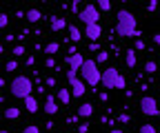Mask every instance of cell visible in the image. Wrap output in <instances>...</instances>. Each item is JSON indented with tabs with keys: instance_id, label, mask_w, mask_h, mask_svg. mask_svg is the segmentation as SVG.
Masks as SVG:
<instances>
[{
	"instance_id": "1",
	"label": "cell",
	"mask_w": 160,
	"mask_h": 133,
	"mask_svg": "<svg viewBox=\"0 0 160 133\" xmlns=\"http://www.w3.org/2000/svg\"><path fill=\"white\" fill-rule=\"evenodd\" d=\"M118 22H116V33L120 38H131V36H140V31L136 29V16L127 9H120L116 13Z\"/></svg>"
},
{
	"instance_id": "2",
	"label": "cell",
	"mask_w": 160,
	"mask_h": 133,
	"mask_svg": "<svg viewBox=\"0 0 160 133\" xmlns=\"http://www.w3.org/2000/svg\"><path fill=\"white\" fill-rule=\"evenodd\" d=\"M100 84H102L105 89H125L127 80L120 75V71L116 67H107L102 73H100Z\"/></svg>"
},
{
	"instance_id": "3",
	"label": "cell",
	"mask_w": 160,
	"mask_h": 133,
	"mask_svg": "<svg viewBox=\"0 0 160 133\" xmlns=\"http://www.w3.org/2000/svg\"><path fill=\"white\" fill-rule=\"evenodd\" d=\"M31 91H33V82L27 78V75H16V78L9 82V93L13 98H27L31 96Z\"/></svg>"
},
{
	"instance_id": "4",
	"label": "cell",
	"mask_w": 160,
	"mask_h": 133,
	"mask_svg": "<svg viewBox=\"0 0 160 133\" xmlns=\"http://www.w3.org/2000/svg\"><path fill=\"white\" fill-rule=\"evenodd\" d=\"M100 73L102 71H98L96 60H85L82 67H80V78H82V82L89 84V87H98L100 84Z\"/></svg>"
},
{
	"instance_id": "5",
	"label": "cell",
	"mask_w": 160,
	"mask_h": 133,
	"mask_svg": "<svg viewBox=\"0 0 160 133\" xmlns=\"http://www.w3.org/2000/svg\"><path fill=\"white\" fill-rule=\"evenodd\" d=\"M78 18H80V22H82L85 27H87V25H96V22H98V18H100L98 7H96V5H87L82 11L78 13Z\"/></svg>"
},
{
	"instance_id": "6",
	"label": "cell",
	"mask_w": 160,
	"mask_h": 133,
	"mask_svg": "<svg viewBox=\"0 0 160 133\" xmlns=\"http://www.w3.org/2000/svg\"><path fill=\"white\" fill-rule=\"evenodd\" d=\"M140 111L145 113V116H160V109H158V102H156V98H151V96H142L140 98Z\"/></svg>"
},
{
	"instance_id": "7",
	"label": "cell",
	"mask_w": 160,
	"mask_h": 133,
	"mask_svg": "<svg viewBox=\"0 0 160 133\" xmlns=\"http://www.w3.org/2000/svg\"><path fill=\"white\" fill-rule=\"evenodd\" d=\"M82 62H85V58L80 53H73V55H69L67 58V64H69V71H73V73H78L80 71V67H82Z\"/></svg>"
},
{
	"instance_id": "8",
	"label": "cell",
	"mask_w": 160,
	"mask_h": 133,
	"mask_svg": "<svg viewBox=\"0 0 160 133\" xmlns=\"http://www.w3.org/2000/svg\"><path fill=\"white\" fill-rule=\"evenodd\" d=\"M85 36L89 38V40H93V42H96L98 38L102 36V29H100V25H98V22H96V25H87V27H85Z\"/></svg>"
},
{
	"instance_id": "9",
	"label": "cell",
	"mask_w": 160,
	"mask_h": 133,
	"mask_svg": "<svg viewBox=\"0 0 160 133\" xmlns=\"http://www.w3.org/2000/svg\"><path fill=\"white\" fill-rule=\"evenodd\" d=\"M71 84V96H76V98H80V96H85V91H87V84L80 80V78H76L73 82H69Z\"/></svg>"
},
{
	"instance_id": "10",
	"label": "cell",
	"mask_w": 160,
	"mask_h": 133,
	"mask_svg": "<svg viewBox=\"0 0 160 133\" xmlns=\"http://www.w3.org/2000/svg\"><path fill=\"white\" fill-rule=\"evenodd\" d=\"M56 111H58L56 98H53V96H47V98H45V113H47V116H53Z\"/></svg>"
},
{
	"instance_id": "11",
	"label": "cell",
	"mask_w": 160,
	"mask_h": 133,
	"mask_svg": "<svg viewBox=\"0 0 160 133\" xmlns=\"http://www.w3.org/2000/svg\"><path fill=\"white\" fill-rule=\"evenodd\" d=\"M49 27H51L53 31H62V29L67 27V20H65V18L53 16V18H49Z\"/></svg>"
},
{
	"instance_id": "12",
	"label": "cell",
	"mask_w": 160,
	"mask_h": 133,
	"mask_svg": "<svg viewBox=\"0 0 160 133\" xmlns=\"http://www.w3.org/2000/svg\"><path fill=\"white\" fill-rule=\"evenodd\" d=\"M78 116H80V118H91V116H93V104L82 102V104L78 107Z\"/></svg>"
},
{
	"instance_id": "13",
	"label": "cell",
	"mask_w": 160,
	"mask_h": 133,
	"mask_svg": "<svg viewBox=\"0 0 160 133\" xmlns=\"http://www.w3.org/2000/svg\"><path fill=\"white\" fill-rule=\"evenodd\" d=\"M25 18H27V22H31V25H36V22H40V18H42V13H40L38 9H27V13H25Z\"/></svg>"
},
{
	"instance_id": "14",
	"label": "cell",
	"mask_w": 160,
	"mask_h": 133,
	"mask_svg": "<svg viewBox=\"0 0 160 133\" xmlns=\"http://www.w3.org/2000/svg\"><path fill=\"white\" fill-rule=\"evenodd\" d=\"M125 62H127V67H136V64H138V55H136L133 49L125 51Z\"/></svg>"
},
{
	"instance_id": "15",
	"label": "cell",
	"mask_w": 160,
	"mask_h": 133,
	"mask_svg": "<svg viewBox=\"0 0 160 133\" xmlns=\"http://www.w3.org/2000/svg\"><path fill=\"white\" fill-rule=\"evenodd\" d=\"M5 118L7 120H18L20 118V109L18 107H7L5 109Z\"/></svg>"
},
{
	"instance_id": "16",
	"label": "cell",
	"mask_w": 160,
	"mask_h": 133,
	"mask_svg": "<svg viewBox=\"0 0 160 133\" xmlns=\"http://www.w3.org/2000/svg\"><path fill=\"white\" fill-rule=\"evenodd\" d=\"M25 107H27L29 113H36V111H38V100H36L33 96H27V98H25Z\"/></svg>"
},
{
	"instance_id": "17",
	"label": "cell",
	"mask_w": 160,
	"mask_h": 133,
	"mask_svg": "<svg viewBox=\"0 0 160 133\" xmlns=\"http://www.w3.org/2000/svg\"><path fill=\"white\" fill-rule=\"evenodd\" d=\"M58 100L62 102V107H67L69 100H71V91H69V89H60V91H58Z\"/></svg>"
},
{
	"instance_id": "18",
	"label": "cell",
	"mask_w": 160,
	"mask_h": 133,
	"mask_svg": "<svg viewBox=\"0 0 160 133\" xmlns=\"http://www.w3.org/2000/svg\"><path fill=\"white\" fill-rule=\"evenodd\" d=\"M58 49H60V45H58L56 40H53V42H47V45H45V53H47V55H53V53H58Z\"/></svg>"
},
{
	"instance_id": "19",
	"label": "cell",
	"mask_w": 160,
	"mask_h": 133,
	"mask_svg": "<svg viewBox=\"0 0 160 133\" xmlns=\"http://www.w3.org/2000/svg\"><path fill=\"white\" fill-rule=\"evenodd\" d=\"M69 38H71L73 42H78L80 38H82V36H80V29H78L76 25H69Z\"/></svg>"
},
{
	"instance_id": "20",
	"label": "cell",
	"mask_w": 160,
	"mask_h": 133,
	"mask_svg": "<svg viewBox=\"0 0 160 133\" xmlns=\"http://www.w3.org/2000/svg\"><path fill=\"white\" fill-rule=\"evenodd\" d=\"M145 71H147V73H156V71H158V64H156L153 60H147V62H145Z\"/></svg>"
},
{
	"instance_id": "21",
	"label": "cell",
	"mask_w": 160,
	"mask_h": 133,
	"mask_svg": "<svg viewBox=\"0 0 160 133\" xmlns=\"http://www.w3.org/2000/svg\"><path fill=\"white\" fill-rule=\"evenodd\" d=\"M98 9L100 11H109L111 9V2H109V0H98Z\"/></svg>"
},
{
	"instance_id": "22",
	"label": "cell",
	"mask_w": 160,
	"mask_h": 133,
	"mask_svg": "<svg viewBox=\"0 0 160 133\" xmlns=\"http://www.w3.org/2000/svg\"><path fill=\"white\" fill-rule=\"evenodd\" d=\"M140 133H158V131H156L153 124H142V126H140Z\"/></svg>"
},
{
	"instance_id": "23",
	"label": "cell",
	"mask_w": 160,
	"mask_h": 133,
	"mask_svg": "<svg viewBox=\"0 0 160 133\" xmlns=\"http://www.w3.org/2000/svg\"><path fill=\"white\" fill-rule=\"evenodd\" d=\"M22 133H40V126L38 124H29V126L22 129Z\"/></svg>"
},
{
	"instance_id": "24",
	"label": "cell",
	"mask_w": 160,
	"mask_h": 133,
	"mask_svg": "<svg viewBox=\"0 0 160 133\" xmlns=\"http://www.w3.org/2000/svg\"><path fill=\"white\" fill-rule=\"evenodd\" d=\"M107 60H109V53H107V51H98V60H96V64H98V62H107Z\"/></svg>"
},
{
	"instance_id": "25",
	"label": "cell",
	"mask_w": 160,
	"mask_h": 133,
	"mask_svg": "<svg viewBox=\"0 0 160 133\" xmlns=\"http://www.w3.org/2000/svg\"><path fill=\"white\" fill-rule=\"evenodd\" d=\"M16 58H20V55H25V47L22 45H18V47H13V51H11Z\"/></svg>"
},
{
	"instance_id": "26",
	"label": "cell",
	"mask_w": 160,
	"mask_h": 133,
	"mask_svg": "<svg viewBox=\"0 0 160 133\" xmlns=\"http://www.w3.org/2000/svg\"><path fill=\"white\" fill-rule=\"evenodd\" d=\"M9 25V16L7 13H0V29H5Z\"/></svg>"
},
{
	"instance_id": "27",
	"label": "cell",
	"mask_w": 160,
	"mask_h": 133,
	"mask_svg": "<svg viewBox=\"0 0 160 133\" xmlns=\"http://www.w3.org/2000/svg\"><path fill=\"white\" fill-rule=\"evenodd\" d=\"M5 69H7V71H16V69H18V62H16V60H7Z\"/></svg>"
},
{
	"instance_id": "28",
	"label": "cell",
	"mask_w": 160,
	"mask_h": 133,
	"mask_svg": "<svg viewBox=\"0 0 160 133\" xmlns=\"http://www.w3.org/2000/svg\"><path fill=\"white\" fill-rule=\"evenodd\" d=\"M156 7H158V2H156V0H151V2H147V11H156Z\"/></svg>"
},
{
	"instance_id": "29",
	"label": "cell",
	"mask_w": 160,
	"mask_h": 133,
	"mask_svg": "<svg viewBox=\"0 0 160 133\" xmlns=\"http://www.w3.org/2000/svg\"><path fill=\"white\" fill-rule=\"evenodd\" d=\"M45 67L53 69V67H56V60H53V58H47V60H45Z\"/></svg>"
},
{
	"instance_id": "30",
	"label": "cell",
	"mask_w": 160,
	"mask_h": 133,
	"mask_svg": "<svg viewBox=\"0 0 160 133\" xmlns=\"http://www.w3.org/2000/svg\"><path fill=\"white\" fill-rule=\"evenodd\" d=\"M133 47L140 51V49H145V42H142V40H136V45H133Z\"/></svg>"
},
{
	"instance_id": "31",
	"label": "cell",
	"mask_w": 160,
	"mask_h": 133,
	"mask_svg": "<svg viewBox=\"0 0 160 133\" xmlns=\"http://www.w3.org/2000/svg\"><path fill=\"white\" fill-rule=\"evenodd\" d=\"M118 120H120V122H129V120H131V118H129V116H125V113H122V116H120V118H118Z\"/></svg>"
},
{
	"instance_id": "32",
	"label": "cell",
	"mask_w": 160,
	"mask_h": 133,
	"mask_svg": "<svg viewBox=\"0 0 160 133\" xmlns=\"http://www.w3.org/2000/svg\"><path fill=\"white\" fill-rule=\"evenodd\" d=\"M89 131V124H80V133H87Z\"/></svg>"
},
{
	"instance_id": "33",
	"label": "cell",
	"mask_w": 160,
	"mask_h": 133,
	"mask_svg": "<svg viewBox=\"0 0 160 133\" xmlns=\"http://www.w3.org/2000/svg\"><path fill=\"white\" fill-rule=\"evenodd\" d=\"M153 42H156V45L160 47V33H153Z\"/></svg>"
},
{
	"instance_id": "34",
	"label": "cell",
	"mask_w": 160,
	"mask_h": 133,
	"mask_svg": "<svg viewBox=\"0 0 160 133\" xmlns=\"http://www.w3.org/2000/svg\"><path fill=\"white\" fill-rule=\"evenodd\" d=\"M109 133H125V131H122V129H111Z\"/></svg>"
},
{
	"instance_id": "35",
	"label": "cell",
	"mask_w": 160,
	"mask_h": 133,
	"mask_svg": "<svg viewBox=\"0 0 160 133\" xmlns=\"http://www.w3.org/2000/svg\"><path fill=\"white\" fill-rule=\"evenodd\" d=\"M2 51H5V47H2V45H0V53H2Z\"/></svg>"
},
{
	"instance_id": "36",
	"label": "cell",
	"mask_w": 160,
	"mask_h": 133,
	"mask_svg": "<svg viewBox=\"0 0 160 133\" xmlns=\"http://www.w3.org/2000/svg\"><path fill=\"white\" fill-rule=\"evenodd\" d=\"M0 133H9V131H5V129H0Z\"/></svg>"
},
{
	"instance_id": "37",
	"label": "cell",
	"mask_w": 160,
	"mask_h": 133,
	"mask_svg": "<svg viewBox=\"0 0 160 133\" xmlns=\"http://www.w3.org/2000/svg\"><path fill=\"white\" fill-rule=\"evenodd\" d=\"M158 118H160V116H158Z\"/></svg>"
}]
</instances>
